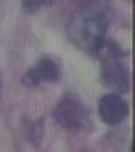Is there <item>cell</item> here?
Segmentation results:
<instances>
[{
	"label": "cell",
	"mask_w": 135,
	"mask_h": 152,
	"mask_svg": "<svg viewBox=\"0 0 135 152\" xmlns=\"http://www.w3.org/2000/svg\"><path fill=\"white\" fill-rule=\"evenodd\" d=\"M109 22L110 8L108 0H86L81 3L69 22V38L82 51L100 52L105 47Z\"/></svg>",
	"instance_id": "cell-1"
},
{
	"label": "cell",
	"mask_w": 135,
	"mask_h": 152,
	"mask_svg": "<svg viewBox=\"0 0 135 152\" xmlns=\"http://www.w3.org/2000/svg\"><path fill=\"white\" fill-rule=\"evenodd\" d=\"M53 118L64 129L78 131L88 123V113L85 105L74 96H66L57 104Z\"/></svg>",
	"instance_id": "cell-2"
},
{
	"label": "cell",
	"mask_w": 135,
	"mask_h": 152,
	"mask_svg": "<svg viewBox=\"0 0 135 152\" xmlns=\"http://www.w3.org/2000/svg\"><path fill=\"white\" fill-rule=\"evenodd\" d=\"M99 114L106 124H119L128 114V105L120 96L109 94L101 98L99 103Z\"/></svg>",
	"instance_id": "cell-3"
},
{
	"label": "cell",
	"mask_w": 135,
	"mask_h": 152,
	"mask_svg": "<svg viewBox=\"0 0 135 152\" xmlns=\"http://www.w3.org/2000/svg\"><path fill=\"white\" fill-rule=\"evenodd\" d=\"M59 67L56 61L51 58H43L32 67L23 77V84L28 88H34L43 81L52 83L59 77Z\"/></svg>",
	"instance_id": "cell-4"
},
{
	"label": "cell",
	"mask_w": 135,
	"mask_h": 152,
	"mask_svg": "<svg viewBox=\"0 0 135 152\" xmlns=\"http://www.w3.org/2000/svg\"><path fill=\"white\" fill-rule=\"evenodd\" d=\"M102 75H104V80L106 85H109L114 90L126 89V84H128L126 70L123 67L121 64H119V61L116 58L106 60Z\"/></svg>",
	"instance_id": "cell-5"
},
{
	"label": "cell",
	"mask_w": 135,
	"mask_h": 152,
	"mask_svg": "<svg viewBox=\"0 0 135 152\" xmlns=\"http://www.w3.org/2000/svg\"><path fill=\"white\" fill-rule=\"evenodd\" d=\"M23 7L28 12H38L43 8H48L54 3V0H22Z\"/></svg>",
	"instance_id": "cell-6"
},
{
	"label": "cell",
	"mask_w": 135,
	"mask_h": 152,
	"mask_svg": "<svg viewBox=\"0 0 135 152\" xmlns=\"http://www.w3.org/2000/svg\"><path fill=\"white\" fill-rule=\"evenodd\" d=\"M80 1H81V3H83V1H86V0H80Z\"/></svg>",
	"instance_id": "cell-7"
},
{
	"label": "cell",
	"mask_w": 135,
	"mask_h": 152,
	"mask_svg": "<svg viewBox=\"0 0 135 152\" xmlns=\"http://www.w3.org/2000/svg\"><path fill=\"white\" fill-rule=\"evenodd\" d=\"M0 88H1V81H0Z\"/></svg>",
	"instance_id": "cell-8"
}]
</instances>
